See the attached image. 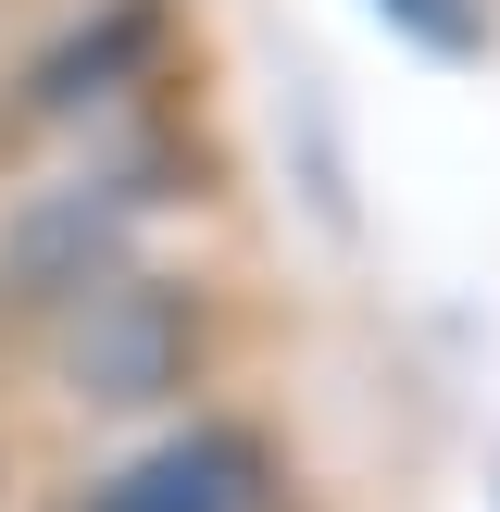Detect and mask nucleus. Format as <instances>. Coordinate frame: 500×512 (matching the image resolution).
<instances>
[{"label":"nucleus","instance_id":"nucleus-1","mask_svg":"<svg viewBox=\"0 0 500 512\" xmlns=\"http://www.w3.org/2000/svg\"><path fill=\"white\" fill-rule=\"evenodd\" d=\"M263 500V450L238 425H200V438H163L138 463H113L88 488V512H250Z\"/></svg>","mask_w":500,"mask_h":512},{"label":"nucleus","instance_id":"nucleus-2","mask_svg":"<svg viewBox=\"0 0 500 512\" xmlns=\"http://www.w3.org/2000/svg\"><path fill=\"white\" fill-rule=\"evenodd\" d=\"M88 375L100 400H150V388H175V375H188V300L175 288H113L88 313Z\"/></svg>","mask_w":500,"mask_h":512},{"label":"nucleus","instance_id":"nucleus-3","mask_svg":"<svg viewBox=\"0 0 500 512\" xmlns=\"http://www.w3.org/2000/svg\"><path fill=\"white\" fill-rule=\"evenodd\" d=\"M150 25H163L150 0H125V13H100L88 38H75V63H50V75H38V100H88V88H113L125 63H150Z\"/></svg>","mask_w":500,"mask_h":512},{"label":"nucleus","instance_id":"nucleus-4","mask_svg":"<svg viewBox=\"0 0 500 512\" xmlns=\"http://www.w3.org/2000/svg\"><path fill=\"white\" fill-rule=\"evenodd\" d=\"M388 13H400V38H425L438 63H475V50H488V13H475V0H388Z\"/></svg>","mask_w":500,"mask_h":512}]
</instances>
